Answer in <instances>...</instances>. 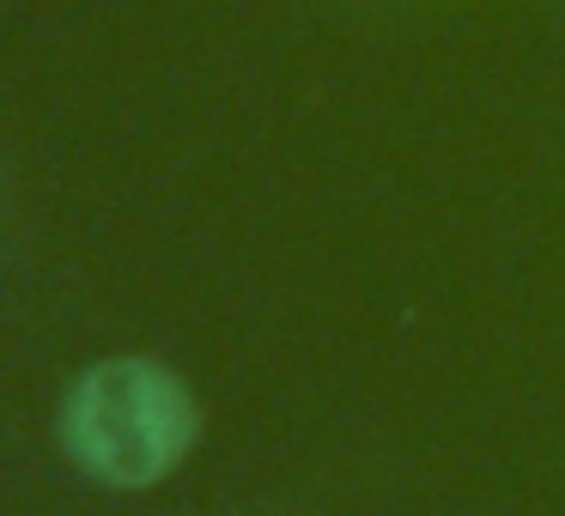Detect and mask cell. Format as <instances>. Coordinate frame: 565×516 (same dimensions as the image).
I'll list each match as a JSON object with an SVG mask.
<instances>
[{
    "mask_svg": "<svg viewBox=\"0 0 565 516\" xmlns=\"http://www.w3.org/2000/svg\"><path fill=\"white\" fill-rule=\"evenodd\" d=\"M55 443L98 486L147 492L195 455L201 401L164 358L110 353L74 370L55 407Z\"/></svg>",
    "mask_w": 565,
    "mask_h": 516,
    "instance_id": "obj_1",
    "label": "cell"
},
{
    "mask_svg": "<svg viewBox=\"0 0 565 516\" xmlns=\"http://www.w3.org/2000/svg\"><path fill=\"white\" fill-rule=\"evenodd\" d=\"M0 195H7V171H0Z\"/></svg>",
    "mask_w": 565,
    "mask_h": 516,
    "instance_id": "obj_2",
    "label": "cell"
}]
</instances>
